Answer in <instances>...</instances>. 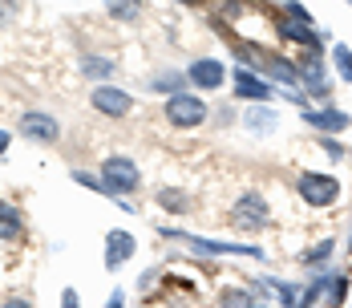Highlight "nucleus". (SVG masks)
Instances as JSON below:
<instances>
[{
	"instance_id": "1",
	"label": "nucleus",
	"mask_w": 352,
	"mask_h": 308,
	"mask_svg": "<svg viewBox=\"0 0 352 308\" xmlns=\"http://www.w3.org/2000/svg\"><path fill=\"white\" fill-rule=\"evenodd\" d=\"M207 118V105H203V98H195V94H170V102H166V122L170 126H199Z\"/></svg>"
},
{
	"instance_id": "2",
	"label": "nucleus",
	"mask_w": 352,
	"mask_h": 308,
	"mask_svg": "<svg viewBox=\"0 0 352 308\" xmlns=\"http://www.w3.org/2000/svg\"><path fill=\"white\" fill-rule=\"evenodd\" d=\"M102 183H106L109 195H126V191H134L138 187V167L130 163V158H122V154H113V158H106V167H102Z\"/></svg>"
},
{
	"instance_id": "3",
	"label": "nucleus",
	"mask_w": 352,
	"mask_h": 308,
	"mask_svg": "<svg viewBox=\"0 0 352 308\" xmlns=\"http://www.w3.org/2000/svg\"><path fill=\"white\" fill-rule=\"evenodd\" d=\"M300 195H304L308 207H328V203H336L340 183L332 174H300Z\"/></svg>"
},
{
	"instance_id": "4",
	"label": "nucleus",
	"mask_w": 352,
	"mask_h": 308,
	"mask_svg": "<svg viewBox=\"0 0 352 308\" xmlns=\"http://www.w3.org/2000/svg\"><path fill=\"white\" fill-rule=\"evenodd\" d=\"M21 134H29L33 142H57V134H61V122H57L53 114L25 110V114H21Z\"/></svg>"
},
{
	"instance_id": "5",
	"label": "nucleus",
	"mask_w": 352,
	"mask_h": 308,
	"mask_svg": "<svg viewBox=\"0 0 352 308\" xmlns=\"http://www.w3.org/2000/svg\"><path fill=\"white\" fill-rule=\"evenodd\" d=\"M182 240L190 243L195 251H207V256H255V260H263V247H255V243H219V240H203V236H182Z\"/></svg>"
},
{
	"instance_id": "6",
	"label": "nucleus",
	"mask_w": 352,
	"mask_h": 308,
	"mask_svg": "<svg viewBox=\"0 0 352 308\" xmlns=\"http://www.w3.org/2000/svg\"><path fill=\"white\" fill-rule=\"evenodd\" d=\"M94 110H102V114H109V118H122V114H130V110H134V98H130L126 90L98 85V90H94Z\"/></svg>"
},
{
	"instance_id": "7",
	"label": "nucleus",
	"mask_w": 352,
	"mask_h": 308,
	"mask_svg": "<svg viewBox=\"0 0 352 308\" xmlns=\"http://www.w3.org/2000/svg\"><path fill=\"white\" fill-rule=\"evenodd\" d=\"M134 247H138V243H134L130 232H109L106 236V268L109 272H118V268L134 256Z\"/></svg>"
},
{
	"instance_id": "8",
	"label": "nucleus",
	"mask_w": 352,
	"mask_h": 308,
	"mask_svg": "<svg viewBox=\"0 0 352 308\" xmlns=\"http://www.w3.org/2000/svg\"><path fill=\"white\" fill-rule=\"evenodd\" d=\"M235 223H239V227H263V223H267V203H263V195H243V199L235 203Z\"/></svg>"
},
{
	"instance_id": "9",
	"label": "nucleus",
	"mask_w": 352,
	"mask_h": 308,
	"mask_svg": "<svg viewBox=\"0 0 352 308\" xmlns=\"http://www.w3.org/2000/svg\"><path fill=\"white\" fill-rule=\"evenodd\" d=\"M190 81H195L199 90H219V85H223V65L211 61V57H203V61L190 65Z\"/></svg>"
},
{
	"instance_id": "10",
	"label": "nucleus",
	"mask_w": 352,
	"mask_h": 308,
	"mask_svg": "<svg viewBox=\"0 0 352 308\" xmlns=\"http://www.w3.org/2000/svg\"><path fill=\"white\" fill-rule=\"evenodd\" d=\"M280 33L283 41H292V45H320V37L312 33V21H296V17H283V25H280Z\"/></svg>"
},
{
	"instance_id": "11",
	"label": "nucleus",
	"mask_w": 352,
	"mask_h": 308,
	"mask_svg": "<svg viewBox=\"0 0 352 308\" xmlns=\"http://www.w3.org/2000/svg\"><path fill=\"white\" fill-rule=\"evenodd\" d=\"M304 118H308L312 126H320V130H328V134H336V130L349 126V114H344V110H308Z\"/></svg>"
},
{
	"instance_id": "12",
	"label": "nucleus",
	"mask_w": 352,
	"mask_h": 308,
	"mask_svg": "<svg viewBox=\"0 0 352 308\" xmlns=\"http://www.w3.org/2000/svg\"><path fill=\"white\" fill-rule=\"evenodd\" d=\"M247 130H255V134H272L276 130V122H280V114L276 110H267V105H259V110H247Z\"/></svg>"
},
{
	"instance_id": "13",
	"label": "nucleus",
	"mask_w": 352,
	"mask_h": 308,
	"mask_svg": "<svg viewBox=\"0 0 352 308\" xmlns=\"http://www.w3.org/2000/svg\"><path fill=\"white\" fill-rule=\"evenodd\" d=\"M235 94H239V98H255V102H267L272 90H267L263 81H255L247 69H239V73H235Z\"/></svg>"
},
{
	"instance_id": "14",
	"label": "nucleus",
	"mask_w": 352,
	"mask_h": 308,
	"mask_svg": "<svg viewBox=\"0 0 352 308\" xmlns=\"http://www.w3.org/2000/svg\"><path fill=\"white\" fill-rule=\"evenodd\" d=\"M25 232V219L12 203H0V240H16Z\"/></svg>"
},
{
	"instance_id": "15",
	"label": "nucleus",
	"mask_w": 352,
	"mask_h": 308,
	"mask_svg": "<svg viewBox=\"0 0 352 308\" xmlns=\"http://www.w3.org/2000/svg\"><path fill=\"white\" fill-rule=\"evenodd\" d=\"M300 73H304V85H308V94H324V90H328V81H324V65H320V61H308Z\"/></svg>"
},
{
	"instance_id": "16",
	"label": "nucleus",
	"mask_w": 352,
	"mask_h": 308,
	"mask_svg": "<svg viewBox=\"0 0 352 308\" xmlns=\"http://www.w3.org/2000/svg\"><path fill=\"white\" fill-rule=\"evenodd\" d=\"M158 203L166 207V211H175V215H182V211H190V199H186L182 191H158Z\"/></svg>"
},
{
	"instance_id": "17",
	"label": "nucleus",
	"mask_w": 352,
	"mask_h": 308,
	"mask_svg": "<svg viewBox=\"0 0 352 308\" xmlns=\"http://www.w3.org/2000/svg\"><path fill=\"white\" fill-rule=\"evenodd\" d=\"M81 73L85 77H109L113 73V61H106V57H85L81 61Z\"/></svg>"
},
{
	"instance_id": "18",
	"label": "nucleus",
	"mask_w": 352,
	"mask_h": 308,
	"mask_svg": "<svg viewBox=\"0 0 352 308\" xmlns=\"http://www.w3.org/2000/svg\"><path fill=\"white\" fill-rule=\"evenodd\" d=\"M106 8L118 21H134L138 17V0H106Z\"/></svg>"
},
{
	"instance_id": "19",
	"label": "nucleus",
	"mask_w": 352,
	"mask_h": 308,
	"mask_svg": "<svg viewBox=\"0 0 352 308\" xmlns=\"http://www.w3.org/2000/svg\"><path fill=\"white\" fill-rule=\"evenodd\" d=\"M267 73H272L276 81H283V85H296V69L287 65V61H280V57H272V61H267Z\"/></svg>"
},
{
	"instance_id": "20",
	"label": "nucleus",
	"mask_w": 352,
	"mask_h": 308,
	"mask_svg": "<svg viewBox=\"0 0 352 308\" xmlns=\"http://www.w3.org/2000/svg\"><path fill=\"white\" fill-rule=\"evenodd\" d=\"M182 81H186L182 73H162V77H150V85H154V90H162V94H178V90H182Z\"/></svg>"
},
{
	"instance_id": "21",
	"label": "nucleus",
	"mask_w": 352,
	"mask_h": 308,
	"mask_svg": "<svg viewBox=\"0 0 352 308\" xmlns=\"http://www.w3.org/2000/svg\"><path fill=\"white\" fill-rule=\"evenodd\" d=\"M336 69H340V77L352 85V53L344 49V45H336Z\"/></svg>"
},
{
	"instance_id": "22",
	"label": "nucleus",
	"mask_w": 352,
	"mask_h": 308,
	"mask_svg": "<svg viewBox=\"0 0 352 308\" xmlns=\"http://www.w3.org/2000/svg\"><path fill=\"white\" fill-rule=\"evenodd\" d=\"M272 288L280 292V300H283V305H300V292H296L292 284H283V280H272Z\"/></svg>"
},
{
	"instance_id": "23",
	"label": "nucleus",
	"mask_w": 352,
	"mask_h": 308,
	"mask_svg": "<svg viewBox=\"0 0 352 308\" xmlns=\"http://www.w3.org/2000/svg\"><path fill=\"white\" fill-rule=\"evenodd\" d=\"M283 12H287V17H296V21H312V12H308L300 0H287V8H283Z\"/></svg>"
},
{
	"instance_id": "24",
	"label": "nucleus",
	"mask_w": 352,
	"mask_h": 308,
	"mask_svg": "<svg viewBox=\"0 0 352 308\" xmlns=\"http://www.w3.org/2000/svg\"><path fill=\"white\" fill-rule=\"evenodd\" d=\"M328 256H332V243H320V247L308 251V264H320V260H328Z\"/></svg>"
},
{
	"instance_id": "25",
	"label": "nucleus",
	"mask_w": 352,
	"mask_h": 308,
	"mask_svg": "<svg viewBox=\"0 0 352 308\" xmlns=\"http://www.w3.org/2000/svg\"><path fill=\"white\" fill-rule=\"evenodd\" d=\"M344 288H349V284H344V276H336V280H332V288H328V296L340 305V300H344Z\"/></svg>"
},
{
	"instance_id": "26",
	"label": "nucleus",
	"mask_w": 352,
	"mask_h": 308,
	"mask_svg": "<svg viewBox=\"0 0 352 308\" xmlns=\"http://www.w3.org/2000/svg\"><path fill=\"white\" fill-rule=\"evenodd\" d=\"M223 300H231V305H255L251 292H223Z\"/></svg>"
},
{
	"instance_id": "27",
	"label": "nucleus",
	"mask_w": 352,
	"mask_h": 308,
	"mask_svg": "<svg viewBox=\"0 0 352 308\" xmlns=\"http://www.w3.org/2000/svg\"><path fill=\"white\" fill-rule=\"evenodd\" d=\"M8 8H12V4H8V0H0V21H8Z\"/></svg>"
},
{
	"instance_id": "28",
	"label": "nucleus",
	"mask_w": 352,
	"mask_h": 308,
	"mask_svg": "<svg viewBox=\"0 0 352 308\" xmlns=\"http://www.w3.org/2000/svg\"><path fill=\"white\" fill-rule=\"evenodd\" d=\"M4 150H8V134H4V130H0V154H4Z\"/></svg>"
},
{
	"instance_id": "29",
	"label": "nucleus",
	"mask_w": 352,
	"mask_h": 308,
	"mask_svg": "<svg viewBox=\"0 0 352 308\" xmlns=\"http://www.w3.org/2000/svg\"><path fill=\"white\" fill-rule=\"evenodd\" d=\"M182 4H199V0H182Z\"/></svg>"
},
{
	"instance_id": "30",
	"label": "nucleus",
	"mask_w": 352,
	"mask_h": 308,
	"mask_svg": "<svg viewBox=\"0 0 352 308\" xmlns=\"http://www.w3.org/2000/svg\"><path fill=\"white\" fill-rule=\"evenodd\" d=\"M344 4H352V0H344Z\"/></svg>"
}]
</instances>
